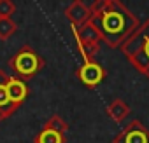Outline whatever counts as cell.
Instances as JSON below:
<instances>
[{
	"instance_id": "cell-9",
	"label": "cell",
	"mask_w": 149,
	"mask_h": 143,
	"mask_svg": "<svg viewBox=\"0 0 149 143\" xmlns=\"http://www.w3.org/2000/svg\"><path fill=\"white\" fill-rule=\"evenodd\" d=\"M7 80H9V77L4 74L2 70H0V119L11 115V113L16 110V107H14V105L9 101V98H7V91H6Z\"/></svg>"
},
{
	"instance_id": "cell-12",
	"label": "cell",
	"mask_w": 149,
	"mask_h": 143,
	"mask_svg": "<svg viewBox=\"0 0 149 143\" xmlns=\"http://www.w3.org/2000/svg\"><path fill=\"white\" fill-rule=\"evenodd\" d=\"M16 11V6L11 0H0V18H11Z\"/></svg>"
},
{
	"instance_id": "cell-11",
	"label": "cell",
	"mask_w": 149,
	"mask_h": 143,
	"mask_svg": "<svg viewBox=\"0 0 149 143\" xmlns=\"http://www.w3.org/2000/svg\"><path fill=\"white\" fill-rule=\"evenodd\" d=\"M16 32V25L11 18H0V37L7 38Z\"/></svg>"
},
{
	"instance_id": "cell-10",
	"label": "cell",
	"mask_w": 149,
	"mask_h": 143,
	"mask_svg": "<svg viewBox=\"0 0 149 143\" xmlns=\"http://www.w3.org/2000/svg\"><path fill=\"white\" fill-rule=\"evenodd\" d=\"M107 112H109V115H111L114 120H121V119H125V117L130 113V107L125 105L121 100H114V101L109 105Z\"/></svg>"
},
{
	"instance_id": "cell-8",
	"label": "cell",
	"mask_w": 149,
	"mask_h": 143,
	"mask_svg": "<svg viewBox=\"0 0 149 143\" xmlns=\"http://www.w3.org/2000/svg\"><path fill=\"white\" fill-rule=\"evenodd\" d=\"M67 16H68V19L72 21L74 28H79V26H83V25H86V23L90 21L91 11H90V7H88L86 4H83V2H74V4L68 7Z\"/></svg>"
},
{
	"instance_id": "cell-1",
	"label": "cell",
	"mask_w": 149,
	"mask_h": 143,
	"mask_svg": "<svg viewBox=\"0 0 149 143\" xmlns=\"http://www.w3.org/2000/svg\"><path fill=\"white\" fill-rule=\"evenodd\" d=\"M90 11V23L100 33V40L112 47L125 42L130 37V32L135 30V18L119 2H95Z\"/></svg>"
},
{
	"instance_id": "cell-7",
	"label": "cell",
	"mask_w": 149,
	"mask_h": 143,
	"mask_svg": "<svg viewBox=\"0 0 149 143\" xmlns=\"http://www.w3.org/2000/svg\"><path fill=\"white\" fill-rule=\"evenodd\" d=\"M6 91H7L9 101H11L16 108L23 103V100H25L26 94H28L26 84H25L21 79H16V77H9V80H7V84H6Z\"/></svg>"
},
{
	"instance_id": "cell-5",
	"label": "cell",
	"mask_w": 149,
	"mask_h": 143,
	"mask_svg": "<svg viewBox=\"0 0 149 143\" xmlns=\"http://www.w3.org/2000/svg\"><path fill=\"white\" fill-rule=\"evenodd\" d=\"M114 143H149V131L140 122L133 120L116 136Z\"/></svg>"
},
{
	"instance_id": "cell-3",
	"label": "cell",
	"mask_w": 149,
	"mask_h": 143,
	"mask_svg": "<svg viewBox=\"0 0 149 143\" xmlns=\"http://www.w3.org/2000/svg\"><path fill=\"white\" fill-rule=\"evenodd\" d=\"M42 65H44V61L40 59V56L30 47H23L21 51H18L11 61V66L14 68V72H18L23 77L35 75Z\"/></svg>"
},
{
	"instance_id": "cell-6",
	"label": "cell",
	"mask_w": 149,
	"mask_h": 143,
	"mask_svg": "<svg viewBox=\"0 0 149 143\" xmlns=\"http://www.w3.org/2000/svg\"><path fill=\"white\" fill-rule=\"evenodd\" d=\"M104 77H105L104 68H102L100 65H97L95 61L84 63V66L79 70V79L83 80V84H86V86H90V87L100 84V82L104 80Z\"/></svg>"
},
{
	"instance_id": "cell-4",
	"label": "cell",
	"mask_w": 149,
	"mask_h": 143,
	"mask_svg": "<svg viewBox=\"0 0 149 143\" xmlns=\"http://www.w3.org/2000/svg\"><path fill=\"white\" fill-rule=\"evenodd\" d=\"M65 131H67V124L60 117L54 115V117H51L47 120L44 129L37 134L35 143H63Z\"/></svg>"
},
{
	"instance_id": "cell-2",
	"label": "cell",
	"mask_w": 149,
	"mask_h": 143,
	"mask_svg": "<svg viewBox=\"0 0 149 143\" xmlns=\"http://www.w3.org/2000/svg\"><path fill=\"white\" fill-rule=\"evenodd\" d=\"M123 51L135 68L149 77V21L142 28H135L125 40Z\"/></svg>"
}]
</instances>
